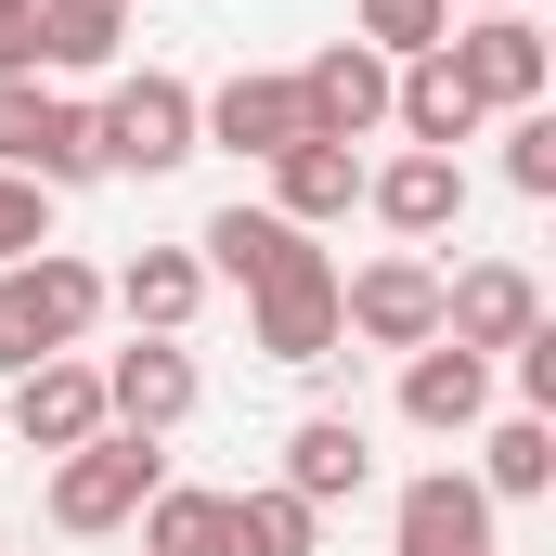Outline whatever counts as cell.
<instances>
[{"instance_id":"cell-9","label":"cell","mask_w":556,"mask_h":556,"mask_svg":"<svg viewBox=\"0 0 556 556\" xmlns=\"http://www.w3.org/2000/svg\"><path fill=\"white\" fill-rule=\"evenodd\" d=\"M194 402H207V389H194V350H181V337H130V350L104 363V427H130V440H168Z\"/></svg>"},{"instance_id":"cell-13","label":"cell","mask_w":556,"mask_h":556,"mask_svg":"<svg viewBox=\"0 0 556 556\" xmlns=\"http://www.w3.org/2000/svg\"><path fill=\"white\" fill-rule=\"evenodd\" d=\"M479 415H492V363H479V350H453V337L402 350V427L453 440V427H479Z\"/></svg>"},{"instance_id":"cell-8","label":"cell","mask_w":556,"mask_h":556,"mask_svg":"<svg viewBox=\"0 0 556 556\" xmlns=\"http://www.w3.org/2000/svg\"><path fill=\"white\" fill-rule=\"evenodd\" d=\"M531 324H544V285L518 273V260H466V273H440V337H453V350L492 363V350H518Z\"/></svg>"},{"instance_id":"cell-4","label":"cell","mask_w":556,"mask_h":556,"mask_svg":"<svg viewBox=\"0 0 556 556\" xmlns=\"http://www.w3.org/2000/svg\"><path fill=\"white\" fill-rule=\"evenodd\" d=\"M142 492H155V440H130V427H104V440L52 453V531H78V544L130 531V518H142Z\"/></svg>"},{"instance_id":"cell-5","label":"cell","mask_w":556,"mask_h":556,"mask_svg":"<svg viewBox=\"0 0 556 556\" xmlns=\"http://www.w3.org/2000/svg\"><path fill=\"white\" fill-rule=\"evenodd\" d=\"M389 78H402L389 52H363V39H324V52L298 65V130H311V142H350V155H363V142L389 130Z\"/></svg>"},{"instance_id":"cell-14","label":"cell","mask_w":556,"mask_h":556,"mask_svg":"<svg viewBox=\"0 0 556 556\" xmlns=\"http://www.w3.org/2000/svg\"><path fill=\"white\" fill-rule=\"evenodd\" d=\"M402 556H492V492H479L466 466L402 479Z\"/></svg>"},{"instance_id":"cell-22","label":"cell","mask_w":556,"mask_h":556,"mask_svg":"<svg viewBox=\"0 0 556 556\" xmlns=\"http://www.w3.org/2000/svg\"><path fill=\"white\" fill-rule=\"evenodd\" d=\"M130 531H142V556H220V492H194V479H155Z\"/></svg>"},{"instance_id":"cell-11","label":"cell","mask_w":556,"mask_h":556,"mask_svg":"<svg viewBox=\"0 0 556 556\" xmlns=\"http://www.w3.org/2000/svg\"><path fill=\"white\" fill-rule=\"evenodd\" d=\"M363 207H376L402 247H440V233L466 220V155H389V168H363Z\"/></svg>"},{"instance_id":"cell-17","label":"cell","mask_w":556,"mask_h":556,"mask_svg":"<svg viewBox=\"0 0 556 556\" xmlns=\"http://www.w3.org/2000/svg\"><path fill=\"white\" fill-rule=\"evenodd\" d=\"M350 207H363V155L350 142H285L273 155V220L311 233V220H350Z\"/></svg>"},{"instance_id":"cell-24","label":"cell","mask_w":556,"mask_h":556,"mask_svg":"<svg viewBox=\"0 0 556 556\" xmlns=\"http://www.w3.org/2000/svg\"><path fill=\"white\" fill-rule=\"evenodd\" d=\"M39 247H52V194L26 168H0V260H39Z\"/></svg>"},{"instance_id":"cell-15","label":"cell","mask_w":556,"mask_h":556,"mask_svg":"<svg viewBox=\"0 0 556 556\" xmlns=\"http://www.w3.org/2000/svg\"><path fill=\"white\" fill-rule=\"evenodd\" d=\"M389 130L415 142V155H453V142H479V91L453 78V52H415V65L389 78Z\"/></svg>"},{"instance_id":"cell-27","label":"cell","mask_w":556,"mask_h":556,"mask_svg":"<svg viewBox=\"0 0 556 556\" xmlns=\"http://www.w3.org/2000/svg\"><path fill=\"white\" fill-rule=\"evenodd\" d=\"M0 78H39V0H0Z\"/></svg>"},{"instance_id":"cell-25","label":"cell","mask_w":556,"mask_h":556,"mask_svg":"<svg viewBox=\"0 0 556 556\" xmlns=\"http://www.w3.org/2000/svg\"><path fill=\"white\" fill-rule=\"evenodd\" d=\"M505 181H518V194H556V117H544V104L505 117Z\"/></svg>"},{"instance_id":"cell-26","label":"cell","mask_w":556,"mask_h":556,"mask_svg":"<svg viewBox=\"0 0 556 556\" xmlns=\"http://www.w3.org/2000/svg\"><path fill=\"white\" fill-rule=\"evenodd\" d=\"M518 415H556V324L518 337Z\"/></svg>"},{"instance_id":"cell-21","label":"cell","mask_w":556,"mask_h":556,"mask_svg":"<svg viewBox=\"0 0 556 556\" xmlns=\"http://www.w3.org/2000/svg\"><path fill=\"white\" fill-rule=\"evenodd\" d=\"M117 39H130V0H39V65L104 78V65H117Z\"/></svg>"},{"instance_id":"cell-19","label":"cell","mask_w":556,"mask_h":556,"mask_svg":"<svg viewBox=\"0 0 556 556\" xmlns=\"http://www.w3.org/2000/svg\"><path fill=\"white\" fill-rule=\"evenodd\" d=\"M324 544V505H298V492H220V556H311Z\"/></svg>"},{"instance_id":"cell-20","label":"cell","mask_w":556,"mask_h":556,"mask_svg":"<svg viewBox=\"0 0 556 556\" xmlns=\"http://www.w3.org/2000/svg\"><path fill=\"white\" fill-rule=\"evenodd\" d=\"M479 492L492 505H544L556 492V415H505L492 440H479Z\"/></svg>"},{"instance_id":"cell-18","label":"cell","mask_w":556,"mask_h":556,"mask_svg":"<svg viewBox=\"0 0 556 556\" xmlns=\"http://www.w3.org/2000/svg\"><path fill=\"white\" fill-rule=\"evenodd\" d=\"M194 298H207L194 247H142L130 273L104 285V311H130V337H181V324H194Z\"/></svg>"},{"instance_id":"cell-23","label":"cell","mask_w":556,"mask_h":556,"mask_svg":"<svg viewBox=\"0 0 556 556\" xmlns=\"http://www.w3.org/2000/svg\"><path fill=\"white\" fill-rule=\"evenodd\" d=\"M350 39H363V52H389V65H415V52L453 39V0H363V13H350Z\"/></svg>"},{"instance_id":"cell-1","label":"cell","mask_w":556,"mask_h":556,"mask_svg":"<svg viewBox=\"0 0 556 556\" xmlns=\"http://www.w3.org/2000/svg\"><path fill=\"white\" fill-rule=\"evenodd\" d=\"M91 324H104V273H91V260H65V247L0 260V376H26V363L78 350Z\"/></svg>"},{"instance_id":"cell-2","label":"cell","mask_w":556,"mask_h":556,"mask_svg":"<svg viewBox=\"0 0 556 556\" xmlns=\"http://www.w3.org/2000/svg\"><path fill=\"white\" fill-rule=\"evenodd\" d=\"M247 337H260V363H337V260L311 233L247 285Z\"/></svg>"},{"instance_id":"cell-12","label":"cell","mask_w":556,"mask_h":556,"mask_svg":"<svg viewBox=\"0 0 556 556\" xmlns=\"http://www.w3.org/2000/svg\"><path fill=\"white\" fill-rule=\"evenodd\" d=\"M194 142H233L247 168H273L298 130V78H220V91H194Z\"/></svg>"},{"instance_id":"cell-10","label":"cell","mask_w":556,"mask_h":556,"mask_svg":"<svg viewBox=\"0 0 556 556\" xmlns=\"http://www.w3.org/2000/svg\"><path fill=\"white\" fill-rule=\"evenodd\" d=\"M13 440H26V453H78V440H104V363H78V350L26 363V376H13Z\"/></svg>"},{"instance_id":"cell-16","label":"cell","mask_w":556,"mask_h":556,"mask_svg":"<svg viewBox=\"0 0 556 556\" xmlns=\"http://www.w3.org/2000/svg\"><path fill=\"white\" fill-rule=\"evenodd\" d=\"M285 492L298 505H350V492H376V440H363V415H311L298 440H285Z\"/></svg>"},{"instance_id":"cell-7","label":"cell","mask_w":556,"mask_h":556,"mask_svg":"<svg viewBox=\"0 0 556 556\" xmlns=\"http://www.w3.org/2000/svg\"><path fill=\"white\" fill-rule=\"evenodd\" d=\"M337 337L427 350V337H440V273H427L415 247H402V260H363V273H337Z\"/></svg>"},{"instance_id":"cell-28","label":"cell","mask_w":556,"mask_h":556,"mask_svg":"<svg viewBox=\"0 0 556 556\" xmlns=\"http://www.w3.org/2000/svg\"><path fill=\"white\" fill-rule=\"evenodd\" d=\"M453 13H518V0H453Z\"/></svg>"},{"instance_id":"cell-6","label":"cell","mask_w":556,"mask_h":556,"mask_svg":"<svg viewBox=\"0 0 556 556\" xmlns=\"http://www.w3.org/2000/svg\"><path fill=\"white\" fill-rule=\"evenodd\" d=\"M440 52H453V78L479 91V117H531L544 78H556V52H544L531 13H466V39H440Z\"/></svg>"},{"instance_id":"cell-3","label":"cell","mask_w":556,"mask_h":556,"mask_svg":"<svg viewBox=\"0 0 556 556\" xmlns=\"http://www.w3.org/2000/svg\"><path fill=\"white\" fill-rule=\"evenodd\" d=\"M91 142H104V168H130V181H168V168L194 155V78H168V65L117 78V91L91 104Z\"/></svg>"}]
</instances>
